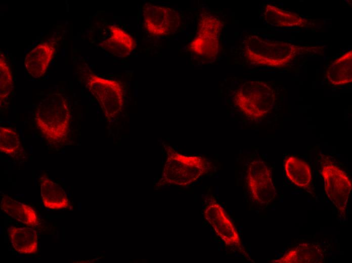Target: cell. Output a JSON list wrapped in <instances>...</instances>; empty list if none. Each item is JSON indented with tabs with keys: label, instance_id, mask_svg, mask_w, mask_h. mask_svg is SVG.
<instances>
[{
	"label": "cell",
	"instance_id": "obj_1",
	"mask_svg": "<svg viewBox=\"0 0 352 263\" xmlns=\"http://www.w3.org/2000/svg\"><path fill=\"white\" fill-rule=\"evenodd\" d=\"M34 118L36 127L49 142H63L68 136L71 119L68 99L61 93L49 95L37 105Z\"/></svg>",
	"mask_w": 352,
	"mask_h": 263
},
{
	"label": "cell",
	"instance_id": "obj_2",
	"mask_svg": "<svg viewBox=\"0 0 352 263\" xmlns=\"http://www.w3.org/2000/svg\"><path fill=\"white\" fill-rule=\"evenodd\" d=\"M167 157L159 185L186 186L192 184L210 168L208 159L200 156H188L166 147Z\"/></svg>",
	"mask_w": 352,
	"mask_h": 263
},
{
	"label": "cell",
	"instance_id": "obj_3",
	"mask_svg": "<svg viewBox=\"0 0 352 263\" xmlns=\"http://www.w3.org/2000/svg\"><path fill=\"white\" fill-rule=\"evenodd\" d=\"M244 51L248 61L267 66H286L298 52V47L293 44L250 34L246 37Z\"/></svg>",
	"mask_w": 352,
	"mask_h": 263
},
{
	"label": "cell",
	"instance_id": "obj_4",
	"mask_svg": "<svg viewBox=\"0 0 352 263\" xmlns=\"http://www.w3.org/2000/svg\"><path fill=\"white\" fill-rule=\"evenodd\" d=\"M234 100L236 105L246 116L259 119L272 108L275 94L273 89L263 81H248L237 90Z\"/></svg>",
	"mask_w": 352,
	"mask_h": 263
},
{
	"label": "cell",
	"instance_id": "obj_5",
	"mask_svg": "<svg viewBox=\"0 0 352 263\" xmlns=\"http://www.w3.org/2000/svg\"><path fill=\"white\" fill-rule=\"evenodd\" d=\"M86 86L98 101L107 119L114 118L121 112L123 90L119 81L91 73L87 75Z\"/></svg>",
	"mask_w": 352,
	"mask_h": 263
},
{
	"label": "cell",
	"instance_id": "obj_6",
	"mask_svg": "<svg viewBox=\"0 0 352 263\" xmlns=\"http://www.w3.org/2000/svg\"><path fill=\"white\" fill-rule=\"evenodd\" d=\"M222 23L216 16L202 14L195 36L189 48L194 54L207 60L215 58L219 50V37Z\"/></svg>",
	"mask_w": 352,
	"mask_h": 263
},
{
	"label": "cell",
	"instance_id": "obj_7",
	"mask_svg": "<svg viewBox=\"0 0 352 263\" xmlns=\"http://www.w3.org/2000/svg\"><path fill=\"white\" fill-rule=\"evenodd\" d=\"M321 174L328 198L339 211L344 212L351 188L348 176L331 162L323 164Z\"/></svg>",
	"mask_w": 352,
	"mask_h": 263
},
{
	"label": "cell",
	"instance_id": "obj_8",
	"mask_svg": "<svg viewBox=\"0 0 352 263\" xmlns=\"http://www.w3.org/2000/svg\"><path fill=\"white\" fill-rule=\"evenodd\" d=\"M143 16L146 29L156 36L173 33L180 25L179 13L167 7L147 4L144 7Z\"/></svg>",
	"mask_w": 352,
	"mask_h": 263
},
{
	"label": "cell",
	"instance_id": "obj_9",
	"mask_svg": "<svg viewBox=\"0 0 352 263\" xmlns=\"http://www.w3.org/2000/svg\"><path fill=\"white\" fill-rule=\"evenodd\" d=\"M247 183L253 198L261 203H268L275 196V189L270 169L261 161H253L249 166Z\"/></svg>",
	"mask_w": 352,
	"mask_h": 263
},
{
	"label": "cell",
	"instance_id": "obj_10",
	"mask_svg": "<svg viewBox=\"0 0 352 263\" xmlns=\"http://www.w3.org/2000/svg\"><path fill=\"white\" fill-rule=\"evenodd\" d=\"M204 214L216 234L226 245L241 248V242L238 232L220 205L212 201L205 208Z\"/></svg>",
	"mask_w": 352,
	"mask_h": 263
},
{
	"label": "cell",
	"instance_id": "obj_11",
	"mask_svg": "<svg viewBox=\"0 0 352 263\" xmlns=\"http://www.w3.org/2000/svg\"><path fill=\"white\" fill-rule=\"evenodd\" d=\"M55 51L54 42L37 45L26 56L24 63L29 74L34 78L44 75Z\"/></svg>",
	"mask_w": 352,
	"mask_h": 263
},
{
	"label": "cell",
	"instance_id": "obj_12",
	"mask_svg": "<svg viewBox=\"0 0 352 263\" xmlns=\"http://www.w3.org/2000/svg\"><path fill=\"white\" fill-rule=\"evenodd\" d=\"M109 28L111 35L103 43V48L115 56H128L137 46L134 39L117 26L111 25Z\"/></svg>",
	"mask_w": 352,
	"mask_h": 263
},
{
	"label": "cell",
	"instance_id": "obj_13",
	"mask_svg": "<svg viewBox=\"0 0 352 263\" xmlns=\"http://www.w3.org/2000/svg\"><path fill=\"white\" fill-rule=\"evenodd\" d=\"M10 241L14 249L22 254H33L38 249L35 230L27 227L11 226L8 230Z\"/></svg>",
	"mask_w": 352,
	"mask_h": 263
},
{
	"label": "cell",
	"instance_id": "obj_14",
	"mask_svg": "<svg viewBox=\"0 0 352 263\" xmlns=\"http://www.w3.org/2000/svg\"><path fill=\"white\" fill-rule=\"evenodd\" d=\"M1 207L10 217L28 226L33 227L38 223V215L32 207L8 195H3Z\"/></svg>",
	"mask_w": 352,
	"mask_h": 263
},
{
	"label": "cell",
	"instance_id": "obj_15",
	"mask_svg": "<svg viewBox=\"0 0 352 263\" xmlns=\"http://www.w3.org/2000/svg\"><path fill=\"white\" fill-rule=\"evenodd\" d=\"M323 251L318 246L304 243L289 250L279 259L272 260L278 263H316L323 260Z\"/></svg>",
	"mask_w": 352,
	"mask_h": 263
},
{
	"label": "cell",
	"instance_id": "obj_16",
	"mask_svg": "<svg viewBox=\"0 0 352 263\" xmlns=\"http://www.w3.org/2000/svg\"><path fill=\"white\" fill-rule=\"evenodd\" d=\"M40 191L46 207L52 210L69 207V200L63 189L47 177H43L40 180Z\"/></svg>",
	"mask_w": 352,
	"mask_h": 263
},
{
	"label": "cell",
	"instance_id": "obj_17",
	"mask_svg": "<svg viewBox=\"0 0 352 263\" xmlns=\"http://www.w3.org/2000/svg\"><path fill=\"white\" fill-rule=\"evenodd\" d=\"M326 76L333 85L348 83L352 81V51H349L332 62Z\"/></svg>",
	"mask_w": 352,
	"mask_h": 263
},
{
	"label": "cell",
	"instance_id": "obj_18",
	"mask_svg": "<svg viewBox=\"0 0 352 263\" xmlns=\"http://www.w3.org/2000/svg\"><path fill=\"white\" fill-rule=\"evenodd\" d=\"M284 167L287 177L295 185L305 188L309 185L311 170L305 161L295 156H289L285 161Z\"/></svg>",
	"mask_w": 352,
	"mask_h": 263
},
{
	"label": "cell",
	"instance_id": "obj_19",
	"mask_svg": "<svg viewBox=\"0 0 352 263\" xmlns=\"http://www.w3.org/2000/svg\"><path fill=\"white\" fill-rule=\"evenodd\" d=\"M266 21L278 26H303L307 21L297 14L286 11L272 5H267L264 12Z\"/></svg>",
	"mask_w": 352,
	"mask_h": 263
},
{
	"label": "cell",
	"instance_id": "obj_20",
	"mask_svg": "<svg viewBox=\"0 0 352 263\" xmlns=\"http://www.w3.org/2000/svg\"><path fill=\"white\" fill-rule=\"evenodd\" d=\"M18 134L13 129L0 126V151L12 156H15L20 148Z\"/></svg>",
	"mask_w": 352,
	"mask_h": 263
},
{
	"label": "cell",
	"instance_id": "obj_21",
	"mask_svg": "<svg viewBox=\"0 0 352 263\" xmlns=\"http://www.w3.org/2000/svg\"><path fill=\"white\" fill-rule=\"evenodd\" d=\"M13 78L10 66L3 54L0 53V104L7 100L12 91Z\"/></svg>",
	"mask_w": 352,
	"mask_h": 263
}]
</instances>
